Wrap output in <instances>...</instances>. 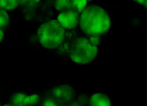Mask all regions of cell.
Here are the masks:
<instances>
[{
    "instance_id": "1",
    "label": "cell",
    "mask_w": 147,
    "mask_h": 106,
    "mask_svg": "<svg viewBox=\"0 0 147 106\" xmlns=\"http://www.w3.org/2000/svg\"><path fill=\"white\" fill-rule=\"evenodd\" d=\"M79 22L81 30L88 36L102 35L111 27V19L107 11L97 5L86 7L81 13Z\"/></svg>"
},
{
    "instance_id": "2",
    "label": "cell",
    "mask_w": 147,
    "mask_h": 106,
    "mask_svg": "<svg viewBox=\"0 0 147 106\" xmlns=\"http://www.w3.org/2000/svg\"><path fill=\"white\" fill-rule=\"evenodd\" d=\"M37 36L41 46L48 50L57 48L63 42L66 36L65 29L55 20L42 23L37 31Z\"/></svg>"
},
{
    "instance_id": "3",
    "label": "cell",
    "mask_w": 147,
    "mask_h": 106,
    "mask_svg": "<svg viewBox=\"0 0 147 106\" xmlns=\"http://www.w3.org/2000/svg\"><path fill=\"white\" fill-rule=\"evenodd\" d=\"M97 53V46L92 45L87 38L82 37L73 40L69 50L71 59L80 65L90 63L95 58Z\"/></svg>"
},
{
    "instance_id": "4",
    "label": "cell",
    "mask_w": 147,
    "mask_h": 106,
    "mask_svg": "<svg viewBox=\"0 0 147 106\" xmlns=\"http://www.w3.org/2000/svg\"><path fill=\"white\" fill-rule=\"evenodd\" d=\"M79 13L74 10L60 12L57 17V22L64 29L71 30L77 27L79 23Z\"/></svg>"
},
{
    "instance_id": "5",
    "label": "cell",
    "mask_w": 147,
    "mask_h": 106,
    "mask_svg": "<svg viewBox=\"0 0 147 106\" xmlns=\"http://www.w3.org/2000/svg\"><path fill=\"white\" fill-rule=\"evenodd\" d=\"M52 96L56 100L63 102H70L74 97V91L68 86H61L54 88L52 90Z\"/></svg>"
},
{
    "instance_id": "6",
    "label": "cell",
    "mask_w": 147,
    "mask_h": 106,
    "mask_svg": "<svg viewBox=\"0 0 147 106\" xmlns=\"http://www.w3.org/2000/svg\"><path fill=\"white\" fill-rule=\"evenodd\" d=\"M89 105L90 106H110L111 101L109 97L106 95L97 93L92 95L89 100Z\"/></svg>"
},
{
    "instance_id": "7",
    "label": "cell",
    "mask_w": 147,
    "mask_h": 106,
    "mask_svg": "<svg viewBox=\"0 0 147 106\" xmlns=\"http://www.w3.org/2000/svg\"><path fill=\"white\" fill-rule=\"evenodd\" d=\"M55 7L57 11L60 12L73 10L71 0H56L55 3Z\"/></svg>"
},
{
    "instance_id": "8",
    "label": "cell",
    "mask_w": 147,
    "mask_h": 106,
    "mask_svg": "<svg viewBox=\"0 0 147 106\" xmlns=\"http://www.w3.org/2000/svg\"><path fill=\"white\" fill-rule=\"evenodd\" d=\"M72 9L78 13H82L87 6V0H71Z\"/></svg>"
},
{
    "instance_id": "9",
    "label": "cell",
    "mask_w": 147,
    "mask_h": 106,
    "mask_svg": "<svg viewBox=\"0 0 147 106\" xmlns=\"http://www.w3.org/2000/svg\"><path fill=\"white\" fill-rule=\"evenodd\" d=\"M27 95L23 93H16L11 99V105L12 106H23L24 101Z\"/></svg>"
},
{
    "instance_id": "10",
    "label": "cell",
    "mask_w": 147,
    "mask_h": 106,
    "mask_svg": "<svg viewBox=\"0 0 147 106\" xmlns=\"http://www.w3.org/2000/svg\"><path fill=\"white\" fill-rule=\"evenodd\" d=\"M40 97L38 95H27L24 101L23 106H34L38 104Z\"/></svg>"
},
{
    "instance_id": "11",
    "label": "cell",
    "mask_w": 147,
    "mask_h": 106,
    "mask_svg": "<svg viewBox=\"0 0 147 106\" xmlns=\"http://www.w3.org/2000/svg\"><path fill=\"white\" fill-rule=\"evenodd\" d=\"M10 21L9 14L7 11L0 9V28H5L9 25Z\"/></svg>"
},
{
    "instance_id": "12",
    "label": "cell",
    "mask_w": 147,
    "mask_h": 106,
    "mask_svg": "<svg viewBox=\"0 0 147 106\" xmlns=\"http://www.w3.org/2000/svg\"><path fill=\"white\" fill-rule=\"evenodd\" d=\"M19 5V0H5V7L6 11H12L17 8Z\"/></svg>"
},
{
    "instance_id": "13",
    "label": "cell",
    "mask_w": 147,
    "mask_h": 106,
    "mask_svg": "<svg viewBox=\"0 0 147 106\" xmlns=\"http://www.w3.org/2000/svg\"><path fill=\"white\" fill-rule=\"evenodd\" d=\"M87 39L92 45L95 46H97L100 42V35L88 36Z\"/></svg>"
},
{
    "instance_id": "14",
    "label": "cell",
    "mask_w": 147,
    "mask_h": 106,
    "mask_svg": "<svg viewBox=\"0 0 147 106\" xmlns=\"http://www.w3.org/2000/svg\"><path fill=\"white\" fill-rule=\"evenodd\" d=\"M42 105L43 106H57L59 104L54 99L48 98L45 100Z\"/></svg>"
},
{
    "instance_id": "15",
    "label": "cell",
    "mask_w": 147,
    "mask_h": 106,
    "mask_svg": "<svg viewBox=\"0 0 147 106\" xmlns=\"http://www.w3.org/2000/svg\"><path fill=\"white\" fill-rule=\"evenodd\" d=\"M136 2H137V3L140 4L141 5H143V6H146L147 4V0H134Z\"/></svg>"
},
{
    "instance_id": "16",
    "label": "cell",
    "mask_w": 147,
    "mask_h": 106,
    "mask_svg": "<svg viewBox=\"0 0 147 106\" xmlns=\"http://www.w3.org/2000/svg\"><path fill=\"white\" fill-rule=\"evenodd\" d=\"M4 38V32L2 28H0V44L2 43Z\"/></svg>"
},
{
    "instance_id": "17",
    "label": "cell",
    "mask_w": 147,
    "mask_h": 106,
    "mask_svg": "<svg viewBox=\"0 0 147 106\" xmlns=\"http://www.w3.org/2000/svg\"><path fill=\"white\" fill-rule=\"evenodd\" d=\"M1 103L0 102V106H1Z\"/></svg>"
}]
</instances>
